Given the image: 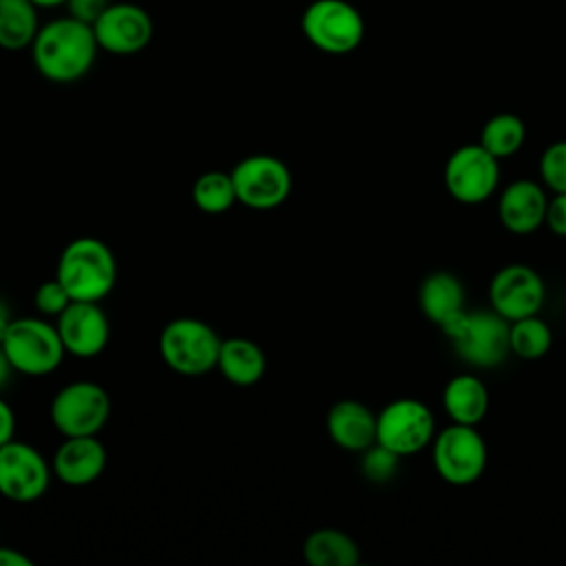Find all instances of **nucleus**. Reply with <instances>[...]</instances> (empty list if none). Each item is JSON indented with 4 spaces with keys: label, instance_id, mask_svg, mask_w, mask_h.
Segmentation results:
<instances>
[{
    "label": "nucleus",
    "instance_id": "1",
    "mask_svg": "<svg viewBox=\"0 0 566 566\" xmlns=\"http://www.w3.org/2000/svg\"><path fill=\"white\" fill-rule=\"evenodd\" d=\"M99 44L93 33V24H86L73 15L49 20L40 27L31 57L38 73L55 84H71L82 80L95 64Z\"/></svg>",
    "mask_w": 566,
    "mask_h": 566
},
{
    "label": "nucleus",
    "instance_id": "2",
    "mask_svg": "<svg viewBox=\"0 0 566 566\" xmlns=\"http://www.w3.org/2000/svg\"><path fill=\"white\" fill-rule=\"evenodd\" d=\"M55 279L73 301L99 303L117 283L115 254L97 237H77L62 248Z\"/></svg>",
    "mask_w": 566,
    "mask_h": 566
},
{
    "label": "nucleus",
    "instance_id": "3",
    "mask_svg": "<svg viewBox=\"0 0 566 566\" xmlns=\"http://www.w3.org/2000/svg\"><path fill=\"white\" fill-rule=\"evenodd\" d=\"M221 336L201 318L179 316L159 332V356L168 369L179 376H203L217 369Z\"/></svg>",
    "mask_w": 566,
    "mask_h": 566
},
{
    "label": "nucleus",
    "instance_id": "4",
    "mask_svg": "<svg viewBox=\"0 0 566 566\" xmlns=\"http://www.w3.org/2000/svg\"><path fill=\"white\" fill-rule=\"evenodd\" d=\"M0 347L13 371L35 378L55 371L66 356L55 323L35 316L11 318Z\"/></svg>",
    "mask_w": 566,
    "mask_h": 566
},
{
    "label": "nucleus",
    "instance_id": "5",
    "mask_svg": "<svg viewBox=\"0 0 566 566\" xmlns=\"http://www.w3.org/2000/svg\"><path fill=\"white\" fill-rule=\"evenodd\" d=\"M511 323L493 310L462 312L442 327L453 352L471 367L489 369L502 365L511 354L509 343Z\"/></svg>",
    "mask_w": 566,
    "mask_h": 566
},
{
    "label": "nucleus",
    "instance_id": "6",
    "mask_svg": "<svg viewBox=\"0 0 566 566\" xmlns=\"http://www.w3.org/2000/svg\"><path fill=\"white\" fill-rule=\"evenodd\" d=\"M431 460L436 473L453 486L478 482L486 469L489 451L475 424L451 422L431 440Z\"/></svg>",
    "mask_w": 566,
    "mask_h": 566
},
{
    "label": "nucleus",
    "instance_id": "7",
    "mask_svg": "<svg viewBox=\"0 0 566 566\" xmlns=\"http://www.w3.org/2000/svg\"><path fill=\"white\" fill-rule=\"evenodd\" d=\"M305 40L329 55H345L360 46L365 20L347 0H314L301 15Z\"/></svg>",
    "mask_w": 566,
    "mask_h": 566
},
{
    "label": "nucleus",
    "instance_id": "8",
    "mask_svg": "<svg viewBox=\"0 0 566 566\" xmlns=\"http://www.w3.org/2000/svg\"><path fill=\"white\" fill-rule=\"evenodd\" d=\"M49 416L64 438L97 436L111 416V398L93 380H73L53 396Z\"/></svg>",
    "mask_w": 566,
    "mask_h": 566
},
{
    "label": "nucleus",
    "instance_id": "9",
    "mask_svg": "<svg viewBox=\"0 0 566 566\" xmlns=\"http://www.w3.org/2000/svg\"><path fill=\"white\" fill-rule=\"evenodd\" d=\"M442 179L447 192L458 203H484L500 184V159L482 144H464L447 157Z\"/></svg>",
    "mask_w": 566,
    "mask_h": 566
},
{
    "label": "nucleus",
    "instance_id": "10",
    "mask_svg": "<svg viewBox=\"0 0 566 566\" xmlns=\"http://www.w3.org/2000/svg\"><path fill=\"white\" fill-rule=\"evenodd\" d=\"M433 436L436 418L422 400L398 398L376 413V442L400 458L422 451Z\"/></svg>",
    "mask_w": 566,
    "mask_h": 566
},
{
    "label": "nucleus",
    "instance_id": "11",
    "mask_svg": "<svg viewBox=\"0 0 566 566\" xmlns=\"http://www.w3.org/2000/svg\"><path fill=\"white\" fill-rule=\"evenodd\" d=\"M237 201L252 210L279 208L292 192V172L274 155L243 157L232 170Z\"/></svg>",
    "mask_w": 566,
    "mask_h": 566
},
{
    "label": "nucleus",
    "instance_id": "12",
    "mask_svg": "<svg viewBox=\"0 0 566 566\" xmlns=\"http://www.w3.org/2000/svg\"><path fill=\"white\" fill-rule=\"evenodd\" d=\"M51 462L44 455L18 440L0 447V495L9 502L29 504L40 500L51 484Z\"/></svg>",
    "mask_w": 566,
    "mask_h": 566
},
{
    "label": "nucleus",
    "instance_id": "13",
    "mask_svg": "<svg viewBox=\"0 0 566 566\" xmlns=\"http://www.w3.org/2000/svg\"><path fill=\"white\" fill-rule=\"evenodd\" d=\"M544 279L535 268L526 263L502 265L489 283L491 310L504 316L509 323L537 314L544 305Z\"/></svg>",
    "mask_w": 566,
    "mask_h": 566
},
{
    "label": "nucleus",
    "instance_id": "14",
    "mask_svg": "<svg viewBox=\"0 0 566 566\" xmlns=\"http://www.w3.org/2000/svg\"><path fill=\"white\" fill-rule=\"evenodd\" d=\"M93 33L102 51L113 55H135L150 44L155 24L144 7L133 2H111L93 22Z\"/></svg>",
    "mask_w": 566,
    "mask_h": 566
},
{
    "label": "nucleus",
    "instance_id": "15",
    "mask_svg": "<svg viewBox=\"0 0 566 566\" xmlns=\"http://www.w3.org/2000/svg\"><path fill=\"white\" fill-rule=\"evenodd\" d=\"M55 327L66 354L75 358H95L104 352L111 336L106 312L95 301H71L55 316Z\"/></svg>",
    "mask_w": 566,
    "mask_h": 566
},
{
    "label": "nucleus",
    "instance_id": "16",
    "mask_svg": "<svg viewBox=\"0 0 566 566\" xmlns=\"http://www.w3.org/2000/svg\"><path fill=\"white\" fill-rule=\"evenodd\" d=\"M106 460V449L97 436H71L55 449L51 471L66 486H86L104 473Z\"/></svg>",
    "mask_w": 566,
    "mask_h": 566
},
{
    "label": "nucleus",
    "instance_id": "17",
    "mask_svg": "<svg viewBox=\"0 0 566 566\" xmlns=\"http://www.w3.org/2000/svg\"><path fill=\"white\" fill-rule=\"evenodd\" d=\"M548 197L542 184L531 179H515L497 199L500 223L511 234H533L544 226Z\"/></svg>",
    "mask_w": 566,
    "mask_h": 566
},
{
    "label": "nucleus",
    "instance_id": "18",
    "mask_svg": "<svg viewBox=\"0 0 566 566\" xmlns=\"http://www.w3.org/2000/svg\"><path fill=\"white\" fill-rule=\"evenodd\" d=\"M325 429L332 442L345 451H365L376 442V413L352 398L329 407Z\"/></svg>",
    "mask_w": 566,
    "mask_h": 566
},
{
    "label": "nucleus",
    "instance_id": "19",
    "mask_svg": "<svg viewBox=\"0 0 566 566\" xmlns=\"http://www.w3.org/2000/svg\"><path fill=\"white\" fill-rule=\"evenodd\" d=\"M464 301L467 292L462 281L444 270L427 274L418 290V305L422 314L440 329L467 310Z\"/></svg>",
    "mask_w": 566,
    "mask_h": 566
},
{
    "label": "nucleus",
    "instance_id": "20",
    "mask_svg": "<svg viewBox=\"0 0 566 566\" xmlns=\"http://www.w3.org/2000/svg\"><path fill=\"white\" fill-rule=\"evenodd\" d=\"M265 365V354L254 340L243 336H230L221 340L217 369L228 382L237 387H250L263 378Z\"/></svg>",
    "mask_w": 566,
    "mask_h": 566
},
{
    "label": "nucleus",
    "instance_id": "21",
    "mask_svg": "<svg viewBox=\"0 0 566 566\" xmlns=\"http://www.w3.org/2000/svg\"><path fill=\"white\" fill-rule=\"evenodd\" d=\"M442 407L451 422L478 424L489 411V391L475 374H458L442 389Z\"/></svg>",
    "mask_w": 566,
    "mask_h": 566
},
{
    "label": "nucleus",
    "instance_id": "22",
    "mask_svg": "<svg viewBox=\"0 0 566 566\" xmlns=\"http://www.w3.org/2000/svg\"><path fill=\"white\" fill-rule=\"evenodd\" d=\"M303 559L312 566H356L360 548L340 528H316L303 542Z\"/></svg>",
    "mask_w": 566,
    "mask_h": 566
},
{
    "label": "nucleus",
    "instance_id": "23",
    "mask_svg": "<svg viewBox=\"0 0 566 566\" xmlns=\"http://www.w3.org/2000/svg\"><path fill=\"white\" fill-rule=\"evenodd\" d=\"M38 31V7L31 0H0V49H31Z\"/></svg>",
    "mask_w": 566,
    "mask_h": 566
},
{
    "label": "nucleus",
    "instance_id": "24",
    "mask_svg": "<svg viewBox=\"0 0 566 566\" xmlns=\"http://www.w3.org/2000/svg\"><path fill=\"white\" fill-rule=\"evenodd\" d=\"M526 139V126L522 117L513 113H497L486 119L480 133V144L497 159L515 155Z\"/></svg>",
    "mask_w": 566,
    "mask_h": 566
},
{
    "label": "nucleus",
    "instance_id": "25",
    "mask_svg": "<svg viewBox=\"0 0 566 566\" xmlns=\"http://www.w3.org/2000/svg\"><path fill=\"white\" fill-rule=\"evenodd\" d=\"M509 343H511V354H515L517 358L537 360L548 354L553 345V332L546 321L533 314V316L511 321Z\"/></svg>",
    "mask_w": 566,
    "mask_h": 566
},
{
    "label": "nucleus",
    "instance_id": "26",
    "mask_svg": "<svg viewBox=\"0 0 566 566\" xmlns=\"http://www.w3.org/2000/svg\"><path fill=\"white\" fill-rule=\"evenodd\" d=\"M192 201L206 214H223L237 201L232 175L223 170L201 172L192 184Z\"/></svg>",
    "mask_w": 566,
    "mask_h": 566
},
{
    "label": "nucleus",
    "instance_id": "27",
    "mask_svg": "<svg viewBox=\"0 0 566 566\" xmlns=\"http://www.w3.org/2000/svg\"><path fill=\"white\" fill-rule=\"evenodd\" d=\"M539 179L553 195L566 192V139L553 142L544 148L539 157Z\"/></svg>",
    "mask_w": 566,
    "mask_h": 566
},
{
    "label": "nucleus",
    "instance_id": "28",
    "mask_svg": "<svg viewBox=\"0 0 566 566\" xmlns=\"http://www.w3.org/2000/svg\"><path fill=\"white\" fill-rule=\"evenodd\" d=\"M363 462H360V469H363V475L369 480V482H387L396 475L398 471V462H400V455H396L394 451H389L387 447L374 442L369 449L363 451Z\"/></svg>",
    "mask_w": 566,
    "mask_h": 566
},
{
    "label": "nucleus",
    "instance_id": "29",
    "mask_svg": "<svg viewBox=\"0 0 566 566\" xmlns=\"http://www.w3.org/2000/svg\"><path fill=\"white\" fill-rule=\"evenodd\" d=\"M73 298L69 296V292L64 290V285L53 276L49 281H42L38 287H35V294H33V303H35V310L42 314V316H60L69 303Z\"/></svg>",
    "mask_w": 566,
    "mask_h": 566
},
{
    "label": "nucleus",
    "instance_id": "30",
    "mask_svg": "<svg viewBox=\"0 0 566 566\" xmlns=\"http://www.w3.org/2000/svg\"><path fill=\"white\" fill-rule=\"evenodd\" d=\"M544 226H548V230L555 237H564L566 239V192H557V195H553L548 199Z\"/></svg>",
    "mask_w": 566,
    "mask_h": 566
},
{
    "label": "nucleus",
    "instance_id": "31",
    "mask_svg": "<svg viewBox=\"0 0 566 566\" xmlns=\"http://www.w3.org/2000/svg\"><path fill=\"white\" fill-rule=\"evenodd\" d=\"M108 4H111V0H66L69 15L77 18L86 24H93L104 13V9Z\"/></svg>",
    "mask_w": 566,
    "mask_h": 566
},
{
    "label": "nucleus",
    "instance_id": "32",
    "mask_svg": "<svg viewBox=\"0 0 566 566\" xmlns=\"http://www.w3.org/2000/svg\"><path fill=\"white\" fill-rule=\"evenodd\" d=\"M15 436V413L11 405L0 396V447L13 440Z\"/></svg>",
    "mask_w": 566,
    "mask_h": 566
},
{
    "label": "nucleus",
    "instance_id": "33",
    "mask_svg": "<svg viewBox=\"0 0 566 566\" xmlns=\"http://www.w3.org/2000/svg\"><path fill=\"white\" fill-rule=\"evenodd\" d=\"M33 562L18 548L0 546V566H31Z\"/></svg>",
    "mask_w": 566,
    "mask_h": 566
},
{
    "label": "nucleus",
    "instance_id": "34",
    "mask_svg": "<svg viewBox=\"0 0 566 566\" xmlns=\"http://www.w3.org/2000/svg\"><path fill=\"white\" fill-rule=\"evenodd\" d=\"M11 374H13V369H11L7 356H4V352H2V347H0V391H2V387L9 382Z\"/></svg>",
    "mask_w": 566,
    "mask_h": 566
},
{
    "label": "nucleus",
    "instance_id": "35",
    "mask_svg": "<svg viewBox=\"0 0 566 566\" xmlns=\"http://www.w3.org/2000/svg\"><path fill=\"white\" fill-rule=\"evenodd\" d=\"M9 323H11V310L4 305V301H0V340H2Z\"/></svg>",
    "mask_w": 566,
    "mask_h": 566
},
{
    "label": "nucleus",
    "instance_id": "36",
    "mask_svg": "<svg viewBox=\"0 0 566 566\" xmlns=\"http://www.w3.org/2000/svg\"><path fill=\"white\" fill-rule=\"evenodd\" d=\"M38 9H53L60 4H66V0H31Z\"/></svg>",
    "mask_w": 566,
    "mask_h": 566
}]
</instances>
